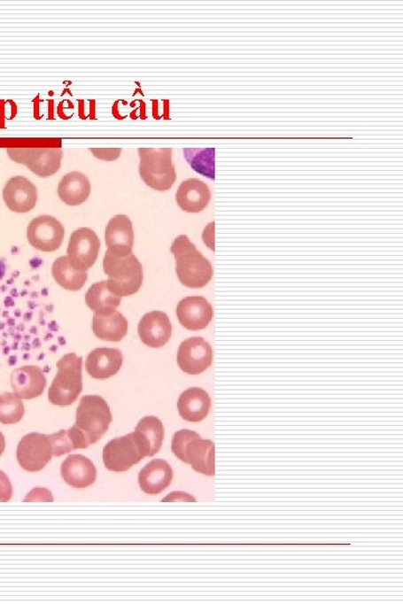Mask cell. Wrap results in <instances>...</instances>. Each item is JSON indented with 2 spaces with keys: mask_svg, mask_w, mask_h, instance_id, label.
<instances>
[{
  "mask_svg": "<svg viewBox=\"0 0 403 604\" xmlns=\"http://www.w3.org/2000/svg\"><path fill=\"white\" fill-rule=\"evenodd\" d=\"M171 252L176 260L177 278L185 287L203 288L211 282L213 267L210 261L198 252L189 236H177L173 242Z\"/></svg>",
  "mask_w": 403,
  "mask_h": 604,
  "instance_id": "6da1fadb",
  "label": "cell"
},
{
  "mask_svg": "<svg viewBox=\"0 0 403 604\" xmlns=\"http://www.w3.org/2000/svg\"><path fill=\"white\" fill-rule=\"evenodd\" d=\"M104 271L108 275L110 290L120 298L135 295L143 286V266L134 254L119 257L107 250L104 258Z\"/></svg>",
  "mask_w": 403,
  "mask_h": 604,
  "instance_id": "7a4b0ae2",
  "label": "cell"
},
{
  "mask_svg": "<svg viewBox=\"0 0 403 604\" xmlns=\"http://www.w3.org/2000/svg\"><path fill=\"white\" fill-rule=\"evenodd\" d=\"M82 357L70 352L58 361V373L49 390V401L54 406L69 407L83 390Z\"/></svg>",
  "mask_w": 403,
  "mask_h": 604,
  "instance_id": "3957f363",
  "label": "cell"
},
{
  "mask_svg": "<svg viewBox=\"0 0 403 604\" xmlns=\"http://www.w3.org/2000/svg\"><path fill=\"white\" fill-rule=\"evenodd\" d=\"M112 414L108 403L99 395H86L76 408L75 427L88 446L97 444L108 431Z\"/></svg>",
  "mask_w": 403,
  "mask_h": 604,
  "instance_id": "277c9868",
  "label": "cell"
},
{
  "mask_svg": "<svg viewBox=\"0 0 403 604\" xmlns=\"http://www.w3.org/2000/svg\"><path fill=\"white\" fill-rule=\"evenodd\" d=\"M145 457H151L150 445L139 432L117 438L104 448V463L108 470L125 472L137 465Z\"/></svg>",
  "mask_w": 403,
  "mask_h": 604,
  "instance_id": "5b68a950",
  "label": "cell"
},
{
  "mask_svg": "<svg viewBox=\"0 0 403 604\" xmlns=\"http://www.w3.org/2000/svg\"><path fill=\"white\" fill-rule=\"evenodd\" d=\"M139 174L151 189L165 191L176 182V172L172 161V149L140 148Z\"/></svg>",
  "mask_w": 403,
  "mask_h": 604,
  "instance_id": "8992f818",
  "label": "cell"
},
{
  "mask_svg": "<svg viewBox=\"0 0 403 604\" xmlns=\"http://www.w3.org/2000/svg\"><path fill=\"white\" fill-rule=\"evenodd\" d=\"M7 154L38 177L53 176L61 168L63 159L61 148H8Z\"/></svg>",
  "mask_w": 403,
  "mask_h": 604,
  "instance_id": "52a82bcc",
  "label": "cell"
},
{
  "mask_svg": "<svg viewBox=\"0 0 403 604\" xmlns=\"http://www.w3.org/2000/svg\"><path fill=\"white\" fill-rule=\"evenodd\" d=\"M53 457V449L49 436L32 432L19 441L17 448V461L24 470L41 471Z\"/></svg>",
  "mask_w": 403,
  "mask_h": 604,
  "instance_id": "ba28073f",
  "label": "cell"
},
{
  "mask_svg": "<svg viewBox=\"0 0 403 604\" xmlns=\"http://www.w3.org/2000/svg\"><path fill=\"white\" fill-rule=\"evenodd\" d=\"M65 234L61 222L50 215L38 216L27 228L29 244L43 252H54L61 248Z\"/></svg>",
  "mask_w": 403,
  "mask_h": 604,
  "instance_id": "9c48e42d",
  "label": "cell"
},
{
  "mask_svg": "<svg viewBox=\"0 0 403 604\" xmlns=\"http://www.w3.org/2000/svg\"><path fill=\"white\" fill-rule=\"evenodd\" d=\"M100 240L91 228H81L72 233L67 258L76 269L88 271L95 266L100 252Z\"/></svg>",
  "mask_w": 403,
  "mask_h": 604,
  "instance_id": "30bf717a",
  "label": "cell"
},
{
  "mask_svg": "<svg viewBox=\"0 0 403 604\" xmlns=\"http://www.w3.org/2000/svg\"><path fill=\"white\" fill-rule=\"evenodd\" d=\"M213 360L211 345L202 337H190L178 347L177 364L182 371L190 376L205 372Z\"/></svg>",
  "mask_w": 403,
  "mask_h": 604,
  "instance_id": "8fae6325",
  "label": "cell"
},
{
  "mask_svg": "<svg viewBox=\"0 0 403 604\" xmlns=\"http://www.w3.org/2000/svg\"><path fill=\"white\" fill-rule=\"evenodd\" d=\"M3 198L11 211L23 214L36 206V186L27 177H12L4 187Z\"/></svg>",
  "mask_w": 403,
  "mask_h": 604,
  "instance_id": "7c38bea8",
  "label": "cell"
},
{
  "mask_svg": "<svg viewBox=\"0 0 403 604\" xmlns=\"http://www.w3.org/2000/svg\"><path fill=\"white\" fill-rule=\"evenodd\" d=\"M178 321L186 329L198 331L206 329L213 318V308L203 297H188L177 305Z\"/></svg>",
  "mask_w": 403,
  "mask_h": 604,
  "instance_id": "4fadbf2b",
  "label": "cell"
},
{
  "mask_svg": "<svg viewBox=\"0 0 403 604\" xmlns=\"http://www.w3.org/2000/svg\"><path fill=\"white\" fill-rule=\"evenodd\" d=\"M138 334L142 342L148 347L160 348L171 339L172 323L163 312L148 313L138 325Z\"/></svg>",
  "mask_w": 403,
  "mask_h": 604,
  "instance_id": "5bb4252c",
  "label": "cell"
},
{
  "mask_svg": "<svg viewBox=\"0 0 403 604\" xmlns=\"http://www.w3.org/2000/svg\"><path fill=\"white\" fill-rule=\"evenodd\" d=\"M105 239L110 252L119 257L133 254L134 228L128 216L117 215L110 220L105 228Z\"/></svg>",
  "mask_w": 403,
  "mask_h": 604,
  "instance_id": "9a60e30c",
  "label": "cell"
},
{
  "mask_svg": "<svg viewBox=\"0 0 403 604\" xmlns=\"http://www.w3.org/2000/svg\"><path fill=\"white\" fill-rule=\"evenodd\" d=\"M12 387L20 399L41 397L46 387V377L38 366L27 365L15 369L11 376Z\"/></svg>",
  "mask_w": 403,
  "mask_h": 604,
  "instance_id": "2e32d148",
  "label": "cell"
},
{
  "mask_svg": "<svg viewBox=\"0 0 403 604\" xmlns=\"http://www.w3.org/2000/svg\"><path fill=\"white\" fill-rule=\"evenodd\" d=\"M124 356L118 348L100 347L88 355L86 369L97 380H107L120 371Z\"/></svg>",
  "mask_w": 403,
  "mask_h": 604,
  "instance_id": "e0dca14e",
  "label": "cell"
},
{
  "mask_svg": "<svg viewBox=\"0 0 403 604\" xmlns=\"http://www.w3.org/2000/svg\"><path fill=\"white\" fill-rule=\"evenodd\" d=\"M63 480L74 488H87L95 484L97 469L90 459L82 454H70L61 466Z\"/></svg>",
  "mask_w": 403,
  "mask_h": 604,
  "instance_id": "ac0fdd59",
  "label": "cell"
},
{
  "mask_svg": "<svg viewBox=\"0 0 403 604\" xmlns=\"http://www.w3.org/2000/svg\"><path fill=\"white\" fill-rule=\"evenodd\" d=\"M211 191L209 186L198 180H190L182 182L176 193V202L182 210L197 214L209 205Z\"/></svg>",
  "mask_w": 403,
  "mask_h": 604,
  "instance_id": "d6986e66",
  "label": "cell"
},
{
  "mask_svg": "<svg viewBox=\"0 0 403 604\" xmlns=\"http://www.w3.org/2000/svg\"><path fill=\"white\" fill-rule=\"evenodd\" d=\"M174 477L171 465L161 459H155L148 462L139 472L138 482L140 488L150 495H159L169 487Z\"/></svg>",
  "mask_w": 403,
  "mask_h": 604,
  "instance_id": "ffe728a7",
  "label": "cell"
},
{
  "mask_svg": "<svg viewBox=\"0 0 403 604\" xmlns=\"http://www.w3.org/2000/svg\"><path fill=\"white\" fill-rule=\"evenodd\" d=\"M93 333L105 342H121L128 334V321L124 314L112 312L95 314L92 321Z\"/></svg>",
  "mask_w": 403,
  "mask_h": 604,
  "instance_id": "44dd1931",
  "label": "cell"
},
{
  "mask_svg": "<svg viewBox=\"0 0 403 604\" xmlns=\"http://www.w3.org/2000/svg\"><path fill=\"white\" fill-rule=\"evenodd\" d=\"M212 401L210 395L199 387H190L182 393L177 401L180 415L190 422H201L210 414Z\"/></svg>",
  "mask_w": 403,
  "mask_h": 604,
  "instance_id": "7402d4cb",
  "label": "cell"
},
{
  "mask_svg": "<svg viewBox=\"0 0 403 604\" xmlns=\"http://www.w3.org/2000/svg\"><path fill=\"white\" fill-rule=\"evenodd\" d=\"M185 463L203 475H215V445L211 440L201 437L190 440L185 450Z\"/></svg>",
  "mask_w": 403,
  "mask_h": 604,
  "instance_id": "603a6c76",
  "label": "cell"
},
{
  "mask_svg": "<svg viewBox=\"0 0 403 604\" xmlns=\"http://www.w3.org/2000/svg\"><path fill=\"white\" fill-rule=\"evenodd\" d=\"M91 193V184L89 178L82 173L72 172L66 174L59 181L58 195L66 205L78 206L87 201Z\"/></svg>",
  "mask_w": 403,
  "mask_h": 604,
  "instance_id": "cb8c5ba5",
  "label": "cell"
},
{
  "mask_svg": "<svg viewBox=\"0 0 403 604\" xmlns=\"http://www.w3.org/2000/svg\"><path fill=\"white\" fill-rule=\"evenodd\" d=\"M52 275L59 286L69 291H79L88 280V272L76 269L67 257L58 258L52 266Z\"/></svg>",
  "mask_w": 403,
  "mask_h": 604,
  "instance_id": "d4e9b609",
  "label": "cell"
},
{
  "mask_svg": "<svg viewBox=\"0 0 403 604\" xmlns=\"http://www.w3.org/2000/svg\"><path fill=\"white\" fill-rule=\"evenodd\" d=\"M86 304L95 314L112 312L121 304V298L110 290L107 280L93 283L86 295Z\"/></svg>",
  "mask_w": 403,
  "mask_h": 604,
  "instance_id": "484cf974",
  "label": "cell"
},
{
  "mask_svg": "<svg viewBox=\"0 0 403 604\" xmlns=\"http://www.w3.org/2000/svg\"><path fill=\"white\" fill-rule=\"evenodd\" d=\"M184 156L190 167L199 175L215 180V149L185 148Z\"/></svg>",
  "mask_w": 403,
  "mask_h": 604,
  "instance_id": "4316f807",
  "label": "cell"
},
{
  "mask_svg": "<svg viewBox=\"0 0 403 604\" xmlns=\"http://www.w3.org/2000/svg\"><path fill=\"white\" fill-rule=\"evenodd\" d=\"M135 431L145 438L151 448V457L159 453L163 445L165 430L164 425L156 416H146L139 421Z\"/></svg>",
  "mask_w": 403,
  "mask_h": 604,
  "instance_id": "83f0119b",
  "label": "cell"
},
{
  "mask_svg": "<svg viewBox=\"0 0 403 604\" xmlns=\"http://www.w3.org/2000/svg\"><path fill=\"white\" fill-rule=\"evenodd\" d=\"M24 414V404L15 393L0 394V423H19L23 419Z\"/></svg>",
  "mask_w": 403,
  "mask_h": 604,
  "instance_id": "f1b7e54d",
  "label": "cell"
},
{
  "mask_svg": "<svg viewBox=\"0 0 403 604\" xmlns=\"http://www.w3.org/2000/svg\"><path fill=\"white\" fill-rule=\"evenodd\" d=\"M197 432L190 431V430H181L177 431L173 437L172 451L180 461L185 462V450L190 440L198 438Z\"/></svg>",
  "mask_w": 403,
  "mask_h": 604,
  "instance_id": "f546056e",
  "label": "cell"
},
{
  "mask_svg": "<svg viewBox=\"0 0 403 604\" xmlns=\"http://www.w3.org/2000/svg\"><path fill=\"white\" fill-rule=\"evenodd\" d=\"M50 445L53 449V456L61 457L63 454L70 453L74 450V445L67 430H61L54 435L49 436Z\"/></svg>",
  "mask_w": 403,
  "mask_h": 604,
  "instance_id": "4dcf8cb0",
  "label": "cell"
},
{
  "mask_svg": "<svg viewBox=\"0 0 403 604\" xmlns=\"http://www.w3.org/2000/svg\"><path fill=\"white\" fill-rule=\"evenodd\" d=\"M12 497V486L5 472L0 470V503H7Z\"/></svg>",
  "mask_w": 403,
  "mask_h": 604,
  "instance_id": "1f68e13d",
  "label": "cell"
},
{
  "mask_svg": "<svg viewBox=\"0 0 403 604\" xmlns=\"http://www.w3.org/2000/svg\"><path fill=\"white\" fill-rule=\"evenodd\" d=\"M91 151L103 160H116L120 156L121 149H91Z\"/></svg>",
  "mask_w": 403,
  "mask_h": 604,
  "instance_id": "d6a6232c",
  "label": "cell"
},
{
  "mask_svg": "<svg viewBox=\"0 0 403 604\" xmlns=\"http://www.w3.org/2000/svg\"><path fill=\"white\" fill-rule=\"evenodd\" d=\"M6 272V263L4 259H0V280L4 278V275H5Z\"/></svg>",
  "mask_w": 403,
  "mask_h": 604,
  "instance_id": "836d02e7",
  "label": "cell"
},
{
  "mask_svg": "<svg viewBox=\"0 0 403 604\" xmlns=\"http://www.w3.org/2000/svg\"><path fill=\"white\" fill-rule=\"evenodd\" d=\"M5 446H6L5 437H4L3 433L0 432V456H2L4 451H5Z\"/></svg>",
  "mask_w": 403,
  "mask_h": 604,
  "instance_id": "e575fe53",
  "label": "cell"
}]
</instances>
